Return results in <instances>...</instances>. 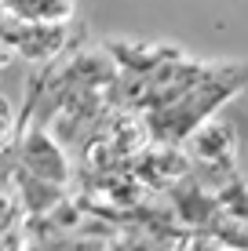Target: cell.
<instances>
[{"label": "cell", "mask_w": 248, "mask_h": 251, "mask_svg": "<svg viewBox=\"0 0 248 251\" xmlns=\"http://www.w3.org/2000/svg\"><path fill=\"white\" fill-rule=\"evenodd\" d=\"M19 138H22V117H19V109H15V102L0 91V157H4L7 150H15Z\"/></svg>", "instance_id": "obj_8"}, {"label": "cell", "mask_w": 248, "mask_h": 251, "mask_svg": "<svg viewBox=\"0 0 248 251\" xmlns=\"http://www.w3.org/2000/svg\"><path fill=\"white\" fill-rule=\"evenodd\" d=\"M15 150H19V164L29 171L33 178H40V182H48V186H58V189L70 186L73 164H70V157H66L62 142H58L48 127H40V124L29 127V131L19 138Z\"/></svg>", "instance_id": "obj_4"}, {"label": "cell", "mask_w": 248, "mask_h": 251, "mask_svg": "<svg viewBox=\"0 0 248 251\" xmlns=\"http://www.w3.org/2000/svg\"><path fill=\"white\" fill-rule=\"evenodd\" d=\"M216 193V207L223 219H234V222H248V182L241 175H223L219 186L212 189Z\"/></svg>", "instance_id": "obj_7"}, {"label": "cell", "mask_w": 248, "mask_h": 251, "mask_svg": "<svg viewBox=\"0 0 248 251\" xmlns=\"http://www.w3.org/2000/svg\"><path fill=\"white\" fill-rule=\"evenodd\" d=\"M245 84H248V66H241V62L212 66L186 95H179L175 102H168V106H161V109H153V113L142 117L146 127H150V138L161 142V146H183L186 138L197 131L204 120L216 117L219 106H223L226 99H234Z\"/></svg>", "instance_id": "obj_1"}, {"label": "cell", "mask_w": 248, "mask_h": 251, "mask_svg": "<svg viewBox=\"0 0 248 251\" xmlns=\"http://www.w3.org/2000/svg\"><path fill=\"white\" fill-rule=\"evenodd\" d=\"M0 15L15 22H73L77 0H0Z\"/></svg>", "instance_id": "obj_6"}, {"label": "cell", "mask_w": 248, "mask_h": 251, "mask_svg": "<svg viewBox=\"0 0 248 251\" xmlns=\"http://www.w3.org/2000/svg\"><path fill=\"white\" fill-rule=\"evenodd\" d=\"M106 55L113 58V66H121L124 76H146L165 62L183 58V51L161 44V40H113V44H106Z\"/></svg>", "instance_id": "obj_5"}, {"label": "cell", "mask_w": 248, "mask_h": 251, "mask_svg": "<svg viewBox=\"0 0 248 251\" xmlns=\"http://www.w3.org/2000/svg\"><path fill=\"white\" fill-rule=\"evenodd\" d=\"M0 66H11V58H7V51L0 48Z\"/></svg>", "instance_id": "obj_10"}, {"label": "cell", "mask_w": 248, "mask_h": 251, "mask_svg": "<svg viewBox=\"0 0 248 251\" xmlns=\"http://www.w3.org/2000/svg\"><path fill=\"white\" fill-rule=\"evenodd\" d=\"M26 244H29V226L0 233V251H26Z\"/></svg>", "instance_id": "obj_9"}, {"label": "cell", "mask_w": 248, "mask_h": 251, "mask_svg": "<svg viewBox=\"0 0 248 251\" xmlns=\"http://www.w3.org/2000/svg\"><path fill=\"white\" fill-rule=\"evenodd\" d=\"M183 150L190 153L193 171L197 175H216V182L223 175L234 171V157H237V131L226 120H204V124L183 142Z\"/></svg>", "instance_id": "obj_3"}, {"label": "cell", "mask_w": 248, "mask_h": 251, "mask_svg": "<svg viewBox=\"0 0 248 251\" xmlns=\"http://www.w3.org/2000/svg\"><path fill=\"white\" fill-rule=\"evenodd\" d=\"M73 40V22H15L0 19V48L7 51L11 62L29 66H55L62 51Z\"/></svg>", "instance_id": "obj_2"}]
</instances>
